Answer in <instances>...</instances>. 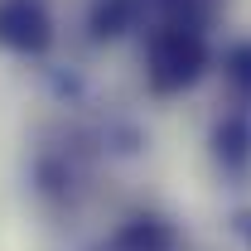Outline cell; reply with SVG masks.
Listing matches in <instances>:
<instances>
[{"mask_svg":"<svg viewBox=\"0 0 251 251\" xmlns=\"http://www.w3.org/2000/svg\"><path fill=\"white\" fill-rule=\"evenodd\" d=\"M174 247H179V232H174V222H164L159 213L126 218L111 232V242H106V251H174Z\"/></svg>","mask_w":251,"mask_h":251,"instance_id":"3","label":"cell"},{"mask_svg":"<svg viewBox=\"0 0 251 251\" xmlns=\"http://www.w3.org/2000/svg\"><path fill=\"white\" fill-rule=\"evenodd\" d=\"M208 58H213L208 29H193L179 20H155L145 34V82L159 97L188 92L208 73Z\"/></svg>","mask_w":251,"mask_h":251,"instance_id":"1","label":"cell"},{"mask_svg":"<svg viewBox=\"0 0 251 251\" xmlns=\"http://www.w3.org/2000/svg\"><path fill=\"white\" fill-rule=\"evenodd\" d=\"M53 44V15L44 0H0V49L39 58Z\"/></svg>","mask_w":251,"mask_h":251,"instance_id":"2","label":"cell"},{"mask_svg":"<svg viewBox=\"0 0 251 251\" xmlns=\"http://www.w3.org/2000/svg\"><path fill=\"white\" fill-rule=\"evenodd\" d=\"M213 155L232 174L251 169V111H232V116H222L213 126Z\"/></svg>","mask_w":251,"mask_h":251,"instance_id":"5","label":"cell"},{"mask_svg":"<svg viewBox=\"0 0 251 251\" xmlns=\"http://www.w3.org/2000/svg\"><path fill=\"white\" fill-rule=\"evenodd\" d=\"M222 77H227V87H232L237 97L251 101V39L232 44V49L222 53Z\"/></svg>","mask_w":251,"mask_h":251,"instance_id":"6","label":"cell"},{"mask_svg":"<svg viewBox=\"0 0 251 251\" xmlns=\"http://www.w3.org/2000/svg\"><path fill=\"white\" fill-rule=\"evenodd\" d=\"M150 15V0H92L87 5V29L97 44H111L121 34L140 29V20Z\"/></svg>","mask_w":251,"mask_h":251,"instance_id":"4","label":"cell"}]
</instances>
